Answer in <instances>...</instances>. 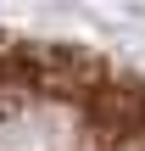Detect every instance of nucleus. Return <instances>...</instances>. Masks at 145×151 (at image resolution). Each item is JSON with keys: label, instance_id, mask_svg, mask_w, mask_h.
<instances>
[{"label": "nucleus", "instance_id": "nucleus-1", "mask_svg": "<svg viewBox=\"0 0 145 151\" xmlns=\"http://www.w3.org/2000/svg\"><path fill=\"white\" fill-rule=\"evenodd\" d=\"M0 151H145V73L0 34Z\"/></svg>", "mask_w": 145, "mask_h": 151}]
</instances>
